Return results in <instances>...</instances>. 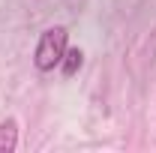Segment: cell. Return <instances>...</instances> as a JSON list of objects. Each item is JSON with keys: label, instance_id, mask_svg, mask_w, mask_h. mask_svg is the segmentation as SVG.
Segmentation results:
<instances>
[{"label": "cell", "instance_id": "cell-3", "mask_svg": "<svg viewBox=\"0 0 156 153\" xmlns=\"http://www.w3.org/2000/svg\"><path fill=\"white\" fill-rule=\"evenodd\" d=\"M81 63H84V54H81L78 48H66V54H63V60H60L63 75H75L78 69H81Z\"/></svg>", "mask_w": 156, "mask_h": 153}, {"label": "cell", "instance_id": "cell-2", "mask_svg": "<svg viewBox=\"0 0 156 153\" xmlns=\"http://www.w3.org/2000/svg\"><path fill=\"white\" fill-rule=\"evenodd\" d=\"M18 147V123L9 117L0 123V153H12Z\"/></svg>", "mask_w": 156, "mask_h": 153}, {"label": "cell", "instance_id": "cell-1", "mask_svg": "<svg viewBox=\"0 0 156 153\" xmlns=\"http://www.w3.org/2000/svg\"><path fill=\"white\" fill-rule=\"evenodd\" d=\"M66 27H48L36 42V51H33V63H36L39 72H51L54 66H60V60L66 54Z\"/></svg>", "mask_w": 156, "mask_h": 153}]
</instances>
